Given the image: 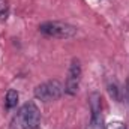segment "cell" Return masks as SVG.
Here are the masks:
<instances>
[{
    "label": "cell",
    "instance_id": "cell-1",
    "mask_svg": "<svg viewBox=\"0 0 129 129\" xmlns=\"http://www.w3.org/2000/svg\"><path fill=\"white\" fill-rule=\"evenodd\" d=\"M39 30L51 38H59V39H69L77 35V27L71 26L63 21H48L39 26Z\"/></svg>",
    "mask_w": 129,
    "mask_h": 129
},
{
    "label": "cell",
    "instance_id": "cell-2",
    "mask_svg": "<svg viewBox=\"0 0 129 129\" xmlns=\"http://www.w3.org/2000/svg\"><path fill=\"white\" fill-rule=\"evenodd\" d=\"M63 90V86L59 80H50V81H45V83L36 86L35 98L42 102H53L62 96Z\"/></svg>",
    "mask_w": 129,
    "mask_h": 129
},
{
    "label": "cell",
    "instance_id": "cell-3",
    "mask_svg": "<svg viewBox=\"0 0 129 129\" xmlns=\"http://www.w3.org/2000/svg\"><path fill=\"white\" fill-rule=\"evenodd\" d=\"M18 123L21 129H38L41 123V113L33 102H27L20 108Z\"/></svg>",
    "mask_w": 129,
    "mask_h": 129
},
{
    "label": "cell",
    "instance_id": "cell-4",
    "mask_svg": "<svg viewBox=\"0 0 129 129\" xmlns=\"http://www.w3.org/2000/svg\"><path fill=\"white\" fill-rule=\"evenodd\" d=\"M80 81H81V64L78 59H74L71 62L69 71H68V77H66V83H64V92L71 96L77 95L78 87H80Z\"/></svg>",
    "mask_w": 129,
    "mask_h": 129
},
{
    "label": "cell",
    "instance_id": "cell-5",
    "mask_svg": "<svg viewBox=\"0 0 129 129\" xmlns=\"http://www.w3.org/2000/svg\"><path fill=\"white\" fill-rule=\"evenodd\" d=\"M89 104H90V111H92V123L101 128L102 126V98L98 92H93L89 96Z\"/></svg>",
    "mask_w": 129,
    "mask_h": 129
},
{
    "label": "cell",
    "instance_id": "cell-6",
    "mask_svg": "<svg viewBox=\"0 0 129 129\" xmlns=\"http://www.w3.org/2000/svg\"><path fill=\"white\" fill-rule=\"evenodd\" d=\"M17 104H18V92L14 90V89L8 90L6 99H5V107H6L8 110H12V108L17 107Z\"/></svg>",
    "mask_w": 129,
    "mask_h": 129
},
{
    "label": "cell",
    "instance_id": "cell-7",
    "mask_svg": "<svg viewBox=\"0 0 129 129\" xmlns=\"http://www.w3.org/2000/svg\"><path fill=\"white\" fill-rule=\"evenodd\" d=\"M9 15V2L0 0V20H6Z\"/></svg>",
    "mask_w": 129,
    "mask_h": 129
},
{
    "label": "cell",
    "instance_id": "cell-8",
    "mask_svg": "<svg viewBox=\"0 0 129 129\" xmlns=\"http://www.w3.org/2000/svg\"><path fill=\"white\" fill-rule=\"evenodd\" d=\"M128 98H129V83H128Z\"/></svg>",
    "mask_w": 129,
    "mask_h": 129
},
{
    "label": "cell",
    "instance_id": "cell-9",
    "mask_svg": "<svg viewBox=\"0 0 129 129\" xmlns=\"http://www.w3.org/2000/svg\"><path fill=\"white\" fill-rule=\"evenodd\" d=\"M117 129H125V128H123V126H120V128H117Z\"/></svg>",
    "mask_w": 129,
    "mask_h": 129
}]
</instances>
